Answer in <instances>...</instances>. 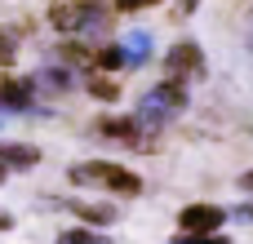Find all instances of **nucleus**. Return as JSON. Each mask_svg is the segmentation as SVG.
Wrapping results in <instances>:
<instances>
[{"label": "nucleus", "instance_id": "15", "mask_svg": "<svg viewBox=\"0 0 253 244\" xmlns=\"http://www.w3.org/2000/svg\"><path fill=\"white\" fill-rule=\"evenodd\" d=\"M178 244H231V240H218L213 231H205V236H191V240H178Z\"/></svg>", "mask_w": 253, "mask_h": 244}, {"label": "nucleus", "instance_id": "7", "mask_svg": "<svg viewBox=\"0 0 253 244\" xmlns=\"http://www.w3.org/2000/svg\"><path fill=\"white\" fill-rule=\"evenodd\" d=\"M120 53H125V67H142V62L151 58V36H147V31H129V36L120 40Z\"/></svg>", "mask_w": 253, "mask_h": 244}, {"label": "nucleus", "instance_id": "18", "mask_svg": "<svg viewBox=\"0 0 253 244\" xmlns=\"http://www.w3.org/2000/svg\"><path fill=\"white\" fill-rule=\"evenodd\" d=\"M9 227H13V222H9V213H0V231H9Z\"/></svg>", "mask_w": 253, "mask_h": 244}, {"label": "nucleus", "instance_id": "8", "mask_svg": "<svg viewBox=\"0 0 253 244\" xmlns=\"http://www.w3.org/2000/svg\"><path fill=\"white\" fill-rule=\"evenodd\" d=\"M0 107H9V111H27V107H31V89H27L22 80L0 76Z\"/></svg>", "mask_w": 253, "mask_h": 244}, {"label": "nucleus", "instance_id": "3", "mask_svg": "<svg viewBox=\"0 0 253 244\" xmlns=\"http://www.w3.org/2000/svg\"><path fill=\"white\" fill-rule=\"evenodd\" d=\"M187 107V84L182 80H165V84H156V89H147L142 93V107H138V124H165L173 111H182Z\"/></svg>", "mask_w": 253, "mask_h": 244}, {"label": "nucleus", "instance_id": "17", "mask_svg": "<svg viewBox=\"0 0 253 244\" xmlns=\"http://www.w3.org/2000/svg\"><path fill=\"white\" fill-rule=\"evenodd\" d=\"M142 4H156V0H116V9H142Z\"/></svg>", "mask_w": 253, "mask_h": 244}, {"label": "nucleus", "instance_id": "12", "mask_svg": "<svg viewBox=\"0 0 253 244\" xmlns=\"http://www.w3.org/2000/svg\"><path fill=\"white\" fill-rule=\"evenodd\" d=\"M89 93H93V98H102V102H116V98H120V89H116L111 80H102V76H93V80H89Z\"/></svg>", "mask_w": 253, "mask_h": 244}, {"label": "nucleus", "instance_id": "5", "mask_svg": "<svg viewBox=\"0 0 253 244\" xmlns=\"http://www.w3.org/2000/svg\"><path fill=\"white\" fill-rule=\"evenodd\" d=\"M169 80H182V76H200L205 71V53H200V44H191V40H182V44H173L169 49Z\"/></svg>", "mask_w": 253, "mask_h": 244}, {"label": "nucleus", "instance_id": "2", "mask_svg": "<svg viewBox=\"0 0 253 244\" xmlns=\"http://www.w3.org/2000/svg\"><path fill=\"white\" fill-rule=\"evenodd\" d=\"M71 182L80 187H89V182H98V187H107V191H116V196H138L142 191V178L138 173H129V169H120V164H107V160H89V164H76L71 169Z\"/></svg>", "mask_w": 253, "mask_h": 244}, {"label": "nucleus", "instance_id": "21", "mask_svg": "<svg viewBox=\"0 0 253 244\" xmlns=\"http://www.w3.org/2000/svg\"><path fill=\"white\" fill-rule=\"evenodd\" d=\"M0 182H4V164H0Z\"/></svg>", "mask_w": 253, "mask_h": 244}, {"label": "nucleus", "instance_id": "4", "mask_svg": "<svg viewBox=\"0 0 253 244\" xmlns=\"http://www.w3.org/2000/svg\"><path fill=\"white\" fill-rule=\"evenodd\" d=\"M222 204H187L182 213H178V227L187 231V236H205V231H218L222 227Z\"/></svg>", "mask_w": 253, "mask_h": 244}, {"label": "nucleus", "instance_id": "20", "mask_svg": "<svg viewBox=\"0 0 253 244\" xmlns=\"http://www.w3.org/2000/svg\"><path fill=\"white\" fill-rule=\"evenodd\" d=\"M245 187H253V169H249V173H245Z\"/></svg>", "mask_w": 253, "mask_h": 244}, {"label": "nucleus", "instance_id": "11", "mask_svg": "<svg viewBox=\"0 0 253 244\" xmlns=\"http://www.w3.org/2000/svg\"><path fill=\"white\" fill-rule=\"evenodd\" d=\"M58 244H111L107 236H98V231H84V227H71V231H62Z\"/></svg>", "mask_w": 253, "mask_h": 244}, {"label": "nucleus", "instance_id": "19", "mask_svg": "<svg viewBox=\"0 0 253 244\" xmlns=\"http://www.w3.org/2000/svg\"><path fill=\"white\" fill-rule=\"evenodd\" d=\"M196 4H200V0H182V9H187V13H191V9H196Z\"/></svg>", "mask_w": 253, "mask_h": 244}, {"label": "nucleus", "instance_id": "14", "mask_svg": "<svg viewBox=\"0 0 253 244\" xmlns=\"http://www.w3.org/2000/svg\"><path fill=\"white\" fill-rule=\"evenodd\" d=\"M13 49H18V44H13V36L0 27V67H9V62H13Z\"/></svg>", "mask_w": 253, "mask_h": 244}, {"label": "nucleus", "instance_id": "13", "mask_svg": "<svg viewBox=\"0 0 253 244\" xmlns=\"http://www.w3.org/2000/svg\"><path fill=\"white\" fill-rule=\"evenodd\" d=\"M98 67H102V71H116V67H125V53H120V44L102 49V53H98Z\"/></svg>", "mask_w": 253, "mask_h": 244}, {"label": "nucleus", "instance_id": "16", "mask_svg": "<svg viewBox=\"0 0 253 244\" xmlns=\"http://www.w3.org/2000/svg\"><path fill=\"white\" fill-rule=\"evenodd\" d=\"M62 58H67V62H84V49H80V44H62Z\"/></svg>", "mask_w": 253, "mask_h": 244}, {"label": "nucleus", "instance_id": "9", "mask_svg": "<svg viewBox=\"0 0 253 244\" xmlns=\"http://www.w3.org/2000/svg\"><path fill=\"white\" fill-rule=\"evenodd\" d=\"M98 133L102 138H116V142H133V147H142L133 133H138V120H125V116H116V120H102L98 124Z\"/></svg>", "mask_w": 253, "mask_h": 244}, {"label": "nucleus", "instance_id": "10", "mask_svg": "<svg viewBox=\"0 0 253 244\" xmlns=\"http://www.w3.org/2000/svg\"><path fill=\"white\" fill-rule=\"evenodd\" d=\"M71 209H76V218H84V222H98V227L116 218V204H71Z\"/></svg>", "mask_w": 253, "mask_h": 244}, {"label": "nucleus", "instance_id": "1", "mask_svg": "<svg viewBox=\"0 0 253 244\" xmlns=\"http://www.w3.org/2000/svg\"><path fill=\"white\" fill-rule=\"evenodd\" d=\"M53 27H62L67 36H98L111 27V9L93 4V0H58L53 4Z\"/></svg>", "mask_w": 253, "mask_h": 244}, {"label": "nucleus", "instance_id": "6", "mask_svg": "<svg viewBox=\"0 0 253 244\" xmlns=\"http://www.w3.org/2000/svg\"><path fill=\"white\" fill-rule=\"evenodd\" d=\"M0 164L4 169H31V164H40V147H31V142H0Z\"/></svg>", "mask_w": 253, "mask_h": 244}]
</instances>
